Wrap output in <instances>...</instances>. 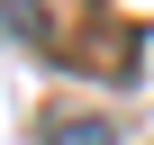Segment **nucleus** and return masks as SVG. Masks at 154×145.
<instances>
[{"label":"nucleus","mask_w":154,"mask_h":145,"mask_svg":"<svg viewBox=\"0 0 154 145\" xmlns=\"http://www.w3.org/2000/svg\"><path fill=\"white\" fill-rule=\"evenodd\" d=\"M45 145H118V136H109V118H63Z\"/></svg>","instance_id":"1"}]
</instances>
